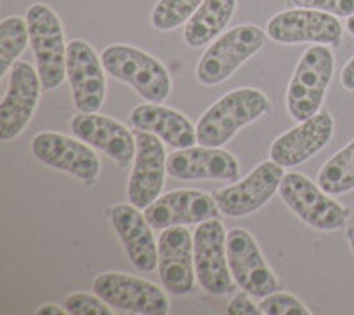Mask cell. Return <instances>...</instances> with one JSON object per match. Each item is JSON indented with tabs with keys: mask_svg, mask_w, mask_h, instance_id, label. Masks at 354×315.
Returning <instances> with one entry per match:
<instances>
[{
	"mask_svg": "<svg viewBox=\"0 0 354 315\" xmlns=\"http://www.w3.org/2000/svg\"><path fill=\"white\" fill-rule=\"evenodd\" d=\"M270 110L271 103L262 90L252 87L230 90L202 113L197 122V142L207 147L225 146L243 126L264 117Z\"/></svg>",
	"mask_w": 354,
	"mask_h": 315,
	"instance_id": "1",
	"label": "cell"
},
{
	"mask_svg": "<svg viewBox=\"0 0 354 315\" xmlns=\"http://www.w3.org/2000/svg\"><path fill=\"white\" fill-rule=\"evenodd\" d=\"M335 71V57L326 45H312L299 59L286 93L287 112L294 121H306L321 112Z\"/></svg>",
	"mask_w": 354,
	"mask_h": 315,
	"instance_id": "2",
	"label": "cell"
},
{
	"mask_svg": "<svg viewBox=\"0 0 354 315\" xmlns=\"http://www.w3.org/2000/svg\"><path fill=\"white\" fill-rule=\"evenodd\" d=\"M110 77L124 82L149 103H163L172 89L167 68L147 52L129 45H110L101 52Z\"/></svg>",
	"mask_w": 354,
	"mask_h": 315,
	"instance_id": "3",
	"label": "cell"
},
{
	"mask_svg": "<svg viewBox=\"0 0 354 315\" xmlns=\"http://www.w3.org/2000/svg\"><path fill=\"white\" fill-rule=\"evenodd\" d=\"M27 25L36 68L43 90L59 89L66 80V57L68 45L64 41V27L50 6L36 2L27 9Z\"/></svg>",
	"mask_w": 354,
	"mask_h": 315,
	"instance_id": "4",
	"label": "cell"
},
{
	"mask_svg": "<svg viewBox=\"0 0 354 315\" xmlns=\"http://www.w3.org/2000/svg\"><path fill=\"white\" fill-rule=\"evenodd\" d=\"M266 32L257 25H238L221 34L197 64V80L205 87L229 80L248 59L264 46Z\"/></svg>",
	"mask_w": 354,
	"mask_h": 315,
	"instance_id": "5",
	"label": "cell"
},
{
	"mask_svg": "<svg viewBox=\"0 0 354 315\" xmlns=\"http://www.w3.org/2000/svg\"><path fill=\"white\" fill-rule=\"evenodd\" d=\"M278 193L303 223L317 231H337L349 218L347 207L333 200L317 182L299 172L283 174Z\"/></svg>",
	"mask_w": 354,
	"mask_h": 315,
	"instance_id": "6",
	"label": "cell"
},
{
	"mask_svg": "<svg viewBox=\"0 0 354 315\" xmlns=\"http://www.w3.org/2000/svg\"><path fill=\"white\" fill-rule=\"evenodd\" d=\"M30 153L43 165L66 172L85 184H94L100 178V158L80 138H71L57 131H43L30 142Z\"/></svg>",
	"mask_w": 354,
	"mask_h": 315,
	"instance_id": "7",
	"label": "cell"
},
{
	"mask_svg": "<svg viewBox=\"0 0 354 315\" xmlns=\"http://www.w3.org/2000/svg\"><path fill=\"white\" fill-rule=\"evenodd\" d=\"M93 291L117 310L129 314L167 315L169 298L156 283L126 273H101L94 278Z\"/></svg>",
	"mask_w": 354,
	"mask_h": 315,
	"instance_id": "8",
	"label": "cell"
},
{
	"mask_svg": "<svg viewBox=\"0 0 354 315\" xmlns=\"http://www.w3.org/2000/svg\"><path fill=\"white\" fill-rule=\"evenodd\" d=\"M194 259L198 283L209 294L225 296L234 289L227 259V232L218 218L198 223L194 234Z\"/></svg>",
	"mask_w": 354,
	"mask_h": 315,
	"instance_id": "9",
	"label": "cell"
},
{
	"mask_svg": "<svg viewBox=\"0 0 354 315\" xmlns=\"http://www.w3.org/2000/svg\"><path fill=\"white\" fill-rule=\"evenodd\" d=\"M282 179L283 166L274 163L270 158L259 163L241 181L218 190L214 193L218 209L230 218H241L257 213L280 190Z\"/></svg>",
	"mask_w": 354,
	"mask_h": 315,
	"instance_id": "10",
	"label": "cell"
},
{
	"mask_svg": "<svg viewBox=\"0 0 354 315\" xmlns=\"http://www.w3.org/2000/svg\"><path fill=\"white\" fill-rule=\"evenodd\" d=\"M41 84L37 68L28 62H15L9 85L0 102V140L11 142L24 133L39 103Z\"/></svg>",
	"mask_w": 354,
	"mask_h": 315,
	"instance_id": "11",
	"label": "cell"
},
{
	"mask_svg": "<svg viewBox=\"0 0 354 315\" xmlns=\"http://www.w3.org/2000/svg\"><path fill=\"white\" fill-rule=\"evenodd\" d=\"M342 34L344 27L338 17L315 9L290 8L268 21V36L280 45L315 43L337 46Z\"/></svg>",
	"mask_w": 354,
	"mask_h": 315,
	"instance_id": "12",
	"label": "cell"
},
{
	"mask_svg": "<svg viewBox=\"0 0 354 315\" xmlns=\"http://www.w3.org/2000/svg\"><path fill=\"white\" fill-rule=\"evenodd\" d=\"M66 77L75 108L82 113L100 112L106 97L105 66L88 43L82 39L68 43Z\"/></svg>",
	"mask_w": 354,
	"mask_h": 315,
	"instance_id": "13",
	"label": "cell"
},
{
	"mask_svg": "<svg viewBox=\"0 0 354 315\" xmlns=\"http://www.w3.org/2000/svg\"><path fill=\"white\" fill-rule=\"evenodd\" d=\"M227 259L236 285L254 298H264L280 289L277 275L266 262L257 241L245 229L227 234Z\"/></svg>",
	"mask_w": 354,
	"mask_h": 315,
	"instance_id": "14",
	"label": "cell"
},
{
	"mask_svg": "<svg viewBox=\"0 0 354 315\" xmlns=\"http://www.w3.org/2000/svg\"><path fill=\"white\" fill-rule=\"evenodd\" d=\"M137 140V154L128 181V202L145 209L161 195L165 184L167 154L163 140L149 131L133 130Z\"/></svg>",
	"mask_w": 354,
	"mask_h": 315,
	"instance_id": "15",
	"label": "cell"
},
{
	"mask_svg": "<svg viewBox=\"0 0 354 315\" xmlns=\"http://www.w3.org/2000/svg\"><path fill=\"white\" fill-rule=\"evenodd\" d=\"M158 275L169 292L186 296L195 289L194 236L185 225L163 229L158 238Z\"/></svg>",
	"mask_w": 354,
	"mask_h": 315,
	"instance_id": "16",
	"label": "cell"
},
{
	"mask_svg": "<svg viewBox=\"0 0 354 315\" xmlns=\"http://www.w3.org/2000/svg\"><path fill=\"white\" fill-rule=\"evenodd\" d=\"M335 133V121L330 112H317L314 117L282 133L270 147V158L283 169H292L328 146Z\"/></svg>",
	"mask_w": 354,
	"mask_h": 315,
	"instance_id": "17",
	"label": "cell"
},
{
	"mask_svg": "<svg viewBox=\"0 0 354 315\" xmlns=\"http://www.w3.org/2000/svg\"><path fill=\"white\" fill-rule=\"evenodd\" d=\"M145 220L158 231L169 227L198 225L216 218L220 209L214 195L198 190H174L154 200L144 211Z\"/></svg>",
	"mask_w": 354,
	"mask_h": 315,
	"instance_id": "18",
	"label": "cell"
},
{
	"mask_svg": "<svg viewBox=\"0 0 354 315\" xmlns=\"http://www.w3.org/2000/svg\"><path fill=\"white\" fill-rule=\"evenodd\" d=\"M73 135L94 149L105 153L119 166H128L137 154L135 133L117 119L101 113L78 112L71 119Z\"/></svg>",
	"mask_w": 354,
	"mask_h": 315,
	"instance_id": "19",
	"label": "cell"
},
{
	"mask_svg": "<svg viewBox=\"0 0 354 315\" xmlns=\"http://www.w3.org/2000/svg\"><path fill=\"white\" fill-rule=\"evenodd\" d=\"M167 174L181 181L213 179V181L234 182L239 179L241 169L232 153L220 147L192 146L176 149L167 158Z\"/></svg>",
	"mask_w": 354,
	"mask_h": 315,
	"instance_id": "20",
	"label": "cell"
},
{
	"mask_svg": "<svg viewBox=\"0 0 354 315\" xmlns=\"http://www.w3.org/2000/svg\"><path fill=\"white\" fill-rule=\"evenodd\" d=\"M113 231L124 247L129 262L144 273L158 267V242L153 236V227L133 204H115L106 211Z\"/></svg>",
	"mask_w": 354,
	"mask_h": 315,
	"instance_id": "21",
	"label": "cell"
},
{
	"mask_svg": "<svg viewBox=\"0 0 354 315\" xmlns=\"http://www.w3.org/2000/svg\"><path fill=\"white\" fill-rule=\"evenodd\" d=\"M133 128L149 131L174 149H186L197 144V126L181 112L161 103H144L133 108L129 115Z\"/></svg>",
	"mask_w": 354,
	"mask_h": 315,
	"instance_id": "22",
	"label": "cell"
},
{
	"mask_svg": "<svg viewBox=\"0 0 354 315\" xmlns=\"http://www.w3.org/2000/svg\"><path fill=\"white\" fill-rule=\"evenodd\" d=\"M236 0H204L185 23V41L189 48L207 45L232 20Z\"/></svg>",
	"mask_w": 354,
	"mask_h": 315,
	"instance_id": "23",
	"label": "cell"
},
{
	"mask_svg": "<svg viewBox=\"0 0 354 315\" xmlns=\"http://www.w3.org/2000/svg\"><path fill=\"white\" fill-rule=\"evenodd\" d=\"M317 184L330 195L354 190V138L322 165L317 174Z\"/></svg>",
	"mask_w": 354,
	"mask_h": 315,
	"instance_id": "24",
	"label": "cell"
},
{
	"mask_svg": "<svg viewBox=\"0 0 354 315\" xmlns=\"http://www.w3.org/2000/svg\"><path fill=\"white\" fill-rule=\"evenodd\" d=\"M28 43L30 36H28L27 18L6 17L0 21V77L11 71Z\"/></svg>",
	"mask_w": 354,
	"mask_h": 315,
	"instance_id": "25",
	"label": "cell"
},
{
	"mask_svg": "<svg viewBox=\"0 0 354 315\" xmlns=\"http://www.w3.org/2000/svg\"><path fill=\"white\" fill-rule=\"evenodd\" d=\"M204 0H158L151 12V23L156 30L169 32L185 25L194 17Z\"/></svg>",
	"mask_w": 354,
	"mask_h": 315,
	"instance_id": "26",
	"label": "cell"
},
{
	"mask_svg": "<svg viewBox=\"0 0 354 315\" xmlns=\"http://www.w3.org/2000/svg\"><path fill=\"white\" fill-rule=\"evenodd\" d=\"M262 314L266 315H308L312 312L308 310L305 303H301L296 296L289 292H273L270 296H264L259 303Z\"/></svg>",
	"mask_w": 354,
	"mask_h": 315,
	"instance_id": "27",
	"label": "cell"
},
{
	"mask_svg": "<svg viewBox=\"0 0 354 315\" xmlns=\"http://www.w3.org/2000/svg\"><path fill=\"white\" fill-rule=\"evenodd\" d=\"M66 310L71 315H112L113 308L100 296L88 292H73L66 298Z\"/></svg>",
	"mask_w": 354,
	"mask_h": 315,
	"instance_id": "28",
	"label": "cell"
},
{
	"mask_svg": "<svg viewBox=\"0 0 354 315\" xmlns=\"http://www.w3.org/2000/svg\"><path fill=\"white\" fill-rule=\"evenodd\" d=\"M289 8L315 9V11L330 12L335 17L349 18L354 15V0H287Z\"/></svg>",
	"mask_w": 354,
	"mask_h": 315,
	"instance_id": "29",
	"label": "cell"
},
{
	"mask_svg": "<svg viewBox=\"0 0 354 315\" xmlns=\"http://www.w3.org/2000/svg\"><path fill=\"white\" fill-rule=\"evenodd\" d=\"M227 314L230 315H259L262 314L259 305H255V301L250 299L248 292H239V294L234 296L232 299L227 305Z\"/></svg>",
	"mask_w": 354,
	"mask_h": 315,
	"instance_id": "30",
	"label": "cell"
},
{
	"mask_svg": "<svg viewBox=\"0 0 354 315\" xmlns=\"http://www.w3.org/2000/svg\"><path fill=\"white\" fill-rule=\"evenodd\" d=\"M340 82H342V87L349 93H354V57L347 61V64L344 66L342 75H340Z\"/></svg>",
	"mask_w": 354,
	"mask_h": 315,
	"instance_id": "31",
	"label": "cell"
},
{
	"mask_svg": "<svg viewBox=\"0 0 354 315\" xmlns=\"http://www.w3.org/2000/svg\"><path fill=\"white\" fill-rule=\"evenodd\" d=\"M36 314L39 315H64V314H69L68 310H66V307H59V305H41L39 308L36 310Z\"/></svg>",
	"mask_w": 354,
	"mask_h": 315,
	"instance_id": "32",
	"label": "cell"
},
{
	"mask_svg": "<svg viewBox=\"0 0 354 315\" xmlns=\"http://www.w3.org/2000/svg\"><path fill=\"white\" fill-rule=\"evenodd\" d=\"M346 28H347V32H349L351 36H354V15H351V17L347 18Z\"/></svg>",
	"mask_w": 354,
	"mask_h": 315,
	"instance_id": "33",
	"label": "cell"
},
{
	"mask_svg": "<svg viewBox=\"0 0 354 315\" xmlns=\"http://www.w3.org/2000/svg\"><path fill=\"white\" fill-rule=\"evenodd\" d=\"M347 241H349V247H351V250L354 251V229H351V231L347 232Z\"/></svg>",
	"mask_w": 354,
	"mask_h": 315,
	"instance_id": "34",
	"label": "cell"
}]
</instances>
